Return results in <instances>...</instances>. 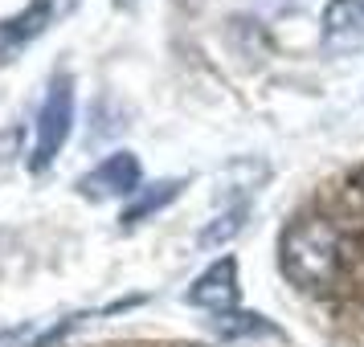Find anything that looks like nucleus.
I'll return each instance as SVG.
<instances>
[{"mask_svg":"<svg viewBox=\"0 0 364 347\" xmlns=\"http://www.w3.org/2000/svg\"><path fill=\"white\" fill-rule=\"evenodd\" d=\"M360 192H364V172H360Z\"/></svg>","mask_w":364,"mask_h":347,"instance_id":"nucleus-11","label":"nucleus"},{"mask_svg":"<svg viewBox=\"0 0 364 347\" xmlns=\"http://www.w3.org/2000/svg\"><path fill=\"white\" fill-rule=\"evenodd\" d=\"M340 265H344V241L328 216H299L282 229L279 270L291 286L307 294H323L336 286Z\"/></svg>","mask_w":364,"mask_h":347,"instance_id":"nucleus-1","label":"nucleus"},{"mask_svg":"<svg viewBox=\"0 0 364 347\" xmlns=\"http://www.w3.org/2000/svg\"><path fill=\"white\" fill-rule=\"evenodd\" d=\"M70 131H74V78L70 74H53L50 86H46V99L37 106L29 167L33 172H46L58 160V151L66 148Z\"/></svg>","mask_w":364,"mask_h":347,"instance_id":"nucleus-2","label":"nucleus"},{"mask_svg":"<svg viewBox=\"0 0 364 347\" xmlns=\"http://www.w3.org/2000/svg\"><path fill=\"white\" fill-rule=\"evenodd\" d=\"M319 37L331 53H352L364 45V0H328L319 17Z\"/></svg>","mask_w":364,"mask_h":347,"instance_id":"nucleus-6","label":"nucleus"},{"mask_svg":"<svg viewBox=\"0 0 364 347\" xmlns=\"http://www.w3.org/2000/svg\"><path fill=\"white\" fill-rule=\"evenodd\" d=\"M184 302H188V307H200V311H213V314L237 311V302H242L237 258L225 253V258H217L213 265H205L197 278H193V286L184 290Z\"/></svg>","mask_w":364,"mask_h":347,"instance_id":"nucleus-4","label":"nucleus"},{"mask_svg":"<svg viewBox=\"0 0 364 347\" xmlns=\"http://www.w3.org/2000/svg\"><path fill=\"white\" fill-rule=\"evenodd\" d=\"M184 192V180H156V184H144L139 192H135L132 200H127V209L119 213V225L123 229H135L139 221H148L151 213H160V209H168L172 200Z\"/></svg>","mask_w":364,"mask_h":347,"instance_id":"nucleus-7","label":"nucleus"},{"mask_svg":"<svg viewBox=\"0 0 364 347\" xmlns=\"http://www.w3.org/2000/svg\"><path fill=\"white\" fill-rule=\"evenodd\" d=\"M213 331L221 339H279V327L262 319V314H250V311H225V314H213Z\"/></svg>","mask_w":364,"mask_h":347,"instance_id":"nucleus-8","label":"nucleus"},{"mask_svg":"<svg viewBox=\"0 0 364 347\" xmlns=\"http://www.w3.org/2000/svg\"><path fill=\"white\" fill-rule=\"evenodd\" d=\"M78 197L86 200H123V197H135L144 188V167H139V155L135 151H111L107 160L82 172L78 180Z\"/></svg>","mask_w":364,"mask_h":347,"instance_id":"nucleus-3","label":"nucleus"},{"mask_svg":"<svg viewBox=\"0 0 364 347\" xmlns=\"http://www.w3.org/2000/svg\"><path fill=\"white\" fill-rule=\"evenodd\" d=\"M246 216H250V204H233V209H225V213H217L213 221H209V225H205V229H200V246H230L233 237H237V233L246 229Z\"/></svg>","mask_w":364,"mask_h":347,"instance_id":"nucleus-9","label":"nucleus"},{"mask_svg":"<svg viewBox=\"0 0 364 347\" xmlns=\"http://www.w3.org/2000/svg\"><path fill=\"white\" fill-rule=\"evenodd\" d=\"M53 13H58V0H25L17 13L0 21V66L13 62L25 45H33L37 37L50 29Z\"/></svg>","mask_w":364,"mask_h":347,"instance_id":"nucleus-5","label":"nucleus"},{"mask_svg":"<svg viewBox=\"0 0 364 347\" xmlns=\"http://www.w3.org/2000/svg\"><path fill=\"white\" fill-rule=\"evenodd\" d=\"M115 4H119V9H127V4H135V0H115Z\"/></svg>","mask_w":364,"mask_h":347,"instance_id":"nucleus-10","label":"nucleus"}]
</instances>
